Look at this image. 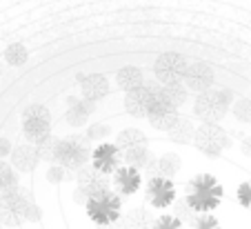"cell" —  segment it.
<instances>
[{
	"label": "cell",
	"instance_id": "1",
	"mask_svg": "<svg viewBox=\"0 0 251 229\" xmlns=\"http://www.w3.org/2000/svg\"><path fill=\"white\" fill-rule=\"evenodd\" d=\"M185 201L189 207L198 214H207L213 211L223 201V187H220L218 178L211 174H198L187 182V196Z\"/></svg>",
	"mask_w": 251,
	"mask_h": 229
},
{
	"label": "cell",
	"instance_id": "2",
	"mask_svg": "<svg viewBox=\"0 0 251 229\" xmlns=\"http://www.w3.org/2000/svg\"><path fill=\"white\" fill-rule=\"evenodd\" d=\"M229 105H231V91L229 89H218V91L204 89L196 98L194 114L202 123H220L227 116Z\"/></svg>",
	"mask_w": 251,
	"mask_h": 229
},
{
	"label": "cell",
	"instance_id": "3",
	"mask_svg": "<svg viewBox=\"0 0 251 229\" xmlns=\"http://www.w3.org/2000/svg\"><path fill=\"white\" fill-rule=\"evenodd\" d=\"M87 214L89 218L94 220L96 225H111L120 218V196L114 194L109 189H102L98 194L89 196V201H87Z\"/></svg>",
	"mask_w": 251,
	"mask_h": 229
},
{
	"label": "cell",
	"instance_id": "4",
	"mask_svg": "<svg viewBox=\"0 0 251 229\" xmlns=\"http://www.w3.org/2000/svg\"><path fill=\"white\" fill-rule=\"evenodd\" d=\"M194 145L204 156L216 158L229 147V134L223 127H218V123H202V127L196 129Z\"/></svg>",
	"mask_w": 251,
	"mask_h": 229
},
{
	"label": "cell",
	"instance_id": "5",
	"mask_svg": "<svg viewBox=\"0 0 251 229\" xmlns=\"http://www.w3.org/2000/svg\"><path fill=\"white\" fill-rule=\"evenodd\" d=\"M49 123H51V116H49L47 107H43V105L27 107L23 114V131L29 143L38 145V143H43L47 136H51Z\"/></svg>",
	"mask_w": 251,
	"mask_h": 229
},
{
	"label": "cell",
	"instance_id": "6",
	"mask_svg": "<svg viewBox=\"0 0 251 229\" xmlns=\"http://www.w3.org/2000/svg\"><path fill=\"white\" fill-rule=\"evenodd\" d=\"M56 162L69 169H82L89 162V147L85 145V138L80 136H71V138L58 140L56 149Z\"/></svg>",
	"mask_w": 251,
	"mask_h": 229
},
{
	"label": "cell",
	"instance_id": "7",
	"mask_svg": "<svg viewBox=\"0 0 251 229\" xmlns=\"http://www.w3.org/2000/svg\"><path fill=\"white\" fill-rule=\"evenodd\" d=\"M187 69H189V65H187L185 56L174 53V51L162 53V56L153 62V74H156V78L162 82V85L185 80Z\"/></svg>",
	"mask_w": 251,
	"mask_h": 229
},
{
	"label": "cell",
	"instance_id": "8",
	"mask_svg": "<svg viewBox=\"0 0 251 229\" xmlns=\"http://www.w3.org/2000/svg\"><path fill=\"white\" fill-rule=\"evenodd\" d=\"M160 89H162V85H156V82H142L140 87L127 91V96H125V109H127V114L136 116V118L147 116L149 107H151L153 98L158 96Z\"/></svg>",
	"mask_w": 251,
	"mask_h": 229
},
{
	"label": "cell",
	"instance_id": "9",
	"mask_svg": "<svg viewBox=\"0 0 251 229\" xmlns=\"http://www.w3.org/2000/svg\"><path fill=\"white\" fill-rule=\"evenodd\" d=\"M178 107H174L171 102L165 101V96H162V89L158 91V96L153 98L151 107H149L147 111V118L149 123H151V127L160 129V131H169L171 125L176 123V118H178Z\"/></svg>",
	"mask_w": 251,
	"mask_h": 229
},
{
	"label": "cell",
	"instance_id": "10",
	"mask_svg": "<svg viewBox=\"0 0 251 229\" xmlns=\"http://www.w3.org/2000/svg\"><path fill=\"white\" fill-rule=\"evenodd\" d=\"M145 194H147V201L151 203L153 207H158V209L174 205V201H176V187H174V182L165 176L149 178Z\"/></svg>",
	"mask_w": 251,
	"mask_h": 229
},
{
	"label": "cell",
	"instance_id": "11",
	"mask_svg": "<svg viewBox=\"0 0 251 229\" xmlns=\"http://www.w3.org/2000/svg\"><path fill=\"white\" fill-rule=\"evenodd\" d=\"M120 158H123V152H120L118 145L104 143L94 149V153H91V165L102 174H111L118 169Z\"/></svg>",
	"mask_w": 251,
	"mask_h": 229
},
{
	"label": "cell",
	"instance_id": "12",
	"mask_svg": "<svg viewBox=\"0 0 251 229\" xmlns=\"http://www.w3.org/2000/svg\"><path fill=\"white\" fill-rule=\"evenodd\" d=\"M114 185L118 189L120 196H131L140 189L142 185V176H140V169L133 167V165H125V167L116 169V176H114Z\"/></svg>",
	"mask_w": 251,
	"mask_h": 229
},
{
	"label": "cell",
	"instance_id": "13",
	"mask_svg": "<svg viewBox=\"0 0 251 229\" xmlns=\"http://www.w3.org/2000/svg\"><path fill=\"white\" fill-rule=\"evenodd\" d=\"M185 85L191 91H204L213 85V69L207 62H194L185 74Z\"/></svg>",
	"mask_w": 251,
	"mask_h": 229
},
{
	"label": "cell",
	"instance_id": "14",
	"mask_svg": "<svg viewBox=\"0 0 251 229\" xmlns=\"http://www.w3.org/2000/svg\"><path fill=\"white\" fill-rule=\"evenodd\" d=\"M78 189L85 196H94L102 189H109L107 187V174L98 172L96 167H82L80 174H78Z\"/></svg>",
	"mask_w": 251,
	"mask_h": 229
},
{
	"label": "cell",
	"instance_id": "15",
	"mask_svg": "<svg viewBox=\"0 0 251 229\" xmlns=\"http://www.w3.org/2000/svg\"><path fill=\"white\" fill-rule=\"evenodd\" d=\"M80 89H82V98L87 101H100L107 96L109 91V80L102 74H89V76H80Z\"/></svg>",
	"mask_w": 251,
	"mask_h": 229
},
{
	"label": "cell",
	"instance_id": "16",
	"mask_svg": "<svg viewBox=\"0 0 251 229\" xmlns=\"http://www.w3.org/2000/svg\"><path fill=\"white\" fill-rule=\"evenodd\" d=\"M38 160L40 153L33 145H18L16 149H11V162L18 172H33Z\"/></svg>",
	"mask_w": 251,
	"mask_h": 229
},
{
	"label": "cell",
	"instance_id": "17",
	"mask_svg": "<svg viewBox=\"0 0 251 229\" xmlns=\"http://www.w3.org/2000/svg\"><path fill=\"white\" fill-rule=\"evenodd\" d=\"M91 111H94V101H78V98H69L67 101V123L74 125V127H82V125L89 120Z\"/></svg>",
	"mask_w": 251,
	"mask_h": 229
},
{
	"label": "cell",
	"instance_id": "18",
	"mask_svg": "<svg viewBox=\"0 0 251 229\" xmlns=\"http://www.w3.org/2000/svg\"><path fill=\"white\" fill-rule=\"evenodd\" d=\"M147 172L151 176H165V178H174L176 174L180 172V158L176 153H165L160 158H153L147 165Z\"/></svg>",
	"mask_w": 251,
	"mask_h": 229
},
{
	"label": "cell",
	"instance_id": "19",
	"mask_svg": "<svg viewBox=\"0 0 251 229\" xmlns=\"http://www.w3.org/2000/svg\"><path fill=\"white\" fill-rule=\"evenodd\" d=\"M169 134V138L174 140V143H194V136H196V127L194 123H191L189 118H182V116H178L176 118V123L171 125V129L167 131Z\"/></svg>",
	"mask_w": 251,
	"mask_h": 229
},
{
	"label": "cell",
	"instance_id": "20",
	"mask_svg": "<svg viewBox=\"0 0 251 229\" xmlns=\"http://www.w3.org/2000/svg\"><path fill=\"white\" fill-rule=\"evenodd\" d=\"M123 160L127 165H133L138 169H147V165L153 160V156L149 153L147 145H138V147H129L123 152Z\"/></svg>",
	"mask_w": 251,
	"mask_h": 229
},
{
	"label": "cell",
	"instance_id": "21",
	"mask_svg": "<svg viewBox=\"0 0 251 229\" xmlns=\"http://www.w3.org/2000/svg\"><path fill=\"white\" fill-rule=\"evenodd\" d=\"M116 80H118L120 89L131 91V89H136V87H140L142 82H145V78H142V72L138 67H123V69H118Z\"/></svg>",
	"mask_w": 251,
	"mask_h": 229
},
{
	"label": "cell",
	"instance_id": "22",
	"mask_svg": "<svg viewBox=\"0 0 251 229\" xmlns=\"http://www.w3.org/2000/svg\"><path fill=\"white\" fill-rule=\"evenodd\" d=\"M187 89H189V87L182 85V82H169V85H162V96H165V101L171 102L174 107H180V105H185V101H187Z\"/></svg>",
	"mask_w": 251,
	"mask_h": 229
},
{
	"label": "cell",
	"instance_id": "23",
	"mask_svg": "<svg viewBox=\"0 0 251 229\" xmlns=\"http://www.w3.org/2000/svg\"><path fill=\"white\" fill-rule=\"evenodd\" d=\"M116 145L120 147V152H125V149H129V147L147 145V138H145V134H142V131H138V129H125V131H120V134H118Z\"/></svg>",
	"mask_w": 251,
	"mask_h": 229
},
{
	"label": "cell",
	"instance_id": "24",
	"mask_svg": "<svg viewBox=\"0 0 251 229\" xmlns=\"http://www.w3.org/2000/svg\"><path fill=\"white\" fill-rule=\"evenodd\" d=\"M5 60L9 62V65H14V67H20V65L27 62V49L18 43L9 45V47L5 49Z\"/></svg>",
	"mask_w": 251,
	"mask_h": 229
},
{
	"label": "cell",
	"instance_id": "25",
	"mask_svg": "<svg viewBox=\"0 0 251 229\" xmlns=\"http://www.w3.org/2000/svg\"><path fill=\"white\" fill-rule=\"evenodd\" d=\"M36 149H38V153H40V160L56 162V149H58V140H56V138L47 136L43 143L36 145Z\"/></svg>",
	"mask_w": 251,
	"mask_h": 229
},
{
	"label": "cell",
	"instance_id": "26",
	"mask_svg": "<svg viewBox=\"0 0 251 229\" xmlns=\"http://www.w3.org/2000/svg\"><path fill=\"white\" fill-rule=\"evenodd\" d=\"M18 185V178H16L14 169H11V165H7V162L0 160V194L7 189H11V187Z\"/></svg>",
	"mask_w": 251,
	"mask_h": 229
},
{
	"label": "cell",
	"instance_id": "27",
	"mask_svg": "<svg viewBox=\"0 0 251 229\" xmlns=\"http://www.w3.org/2000/svg\"><path fill=\"white\" fill-rule=\"evenodd\" d=\"M0 223L9 225V227H18V225L23 223V218H20L14 209H9V207H5L2 203H0Z\"/></svg>",
	"mask_w": 251,
	"mask_h": 229
},
{
	"label": "cell",
	"instance_id": "28",
	"mask_svg": "<svg viewBox=\"0 0 251 229\" xmlns=\"http://www.w3.org/2000/svg\"><path fill=\"white\" fill-rule=\"evenodd\" d=\"M233 116H236L240 123H251V101L249 98L236 102V107H233Z\"/></svg>",
	"mask_w": 251,
	"mask_h": 229
},
{
	"label": "cell",
	"instance_id": "29",
	"mask_svg": "<svg viewBox=\"0 0 251 229\" xmlns=\"http://www.w3.org/2000/svg\"><path fill=\"white\" fill-rule=\"evenodd\" d=\"M238 203L247 209H251V182H242L238 187Z\"/></svg>",
	"mask_w": 251,
	"mask_h": 229
},
{
	"label": "cell",
	"instance_id": "30",
	"mask_svg": "<svg viewBox=\"0 0 251 229\" xmlns=\"http://www.w3.org/2000/svg\"><path fill=\"white\" fill-rule=\"evenodd\" d=\"M180 225H182V220L180 218H178V216H160V218H158L156 220V227H162V229H165V227H171V229H178V227H180Z\"/></svg>",
	"mask_w": 251,
	"mask_h": 229
},
{
	"label": "cell",
	"instance_id": "31",
	"mask_svg": "<svg viewBox=\"0 0 251 229\" xmlns=\"http://www.w3.org/2000/svg\"><path fill=\"white\" fill-rule=\"evenodd\" d=\"M107 134H109V125H94V127H89V131H87V138L98 140V138H104Z\"/></svg>",
	"mask_w": 251,
	"mask_h": 229
},
{
	"label": "cell",
	"instance_id": "32",
	"mask_svg": "<svg viewBox=\"0 0 251 229\" xmlns=\"http://www.w3.org/2000/svg\"><path fill=\"white\" fill-rule=\"evenodd\" d=\"M65 174H67V169L62 167L60 162H58V165H53V167H49L47 178H49V182H60L62 178H65Z\"/></svg>",
	"mask_w": 251,
	"mask_h": 229
},
{
	"label": "cell",
	"instance_id": "33",
	"mask_svg": "<svg viewBox=\"0 0 251 229\" xmlns=\"http://www.w3.org/2000/svg\"><path fill=\"white\" fill-rule=\"evenodd\" d=\"M145 220H147V211L145 209H133L129 214V223L131 225H145Z\"/></svg>",
	"mask_w": 251,
	"mask_h": 229
},
{
	"label": "cell",
	"instance_id": "34",
	"mask_svg": "<svg viewBox=\"0 0 251 229\" xmlns=\"http://www.w3.org/2000/svg\"><path fill=\"white\" fill-rule=\"evenodd\" d=\"M194 225L196 227H216V218H213V216H198V218L194 220Z\"/></svg>",
	"mask_w": 251,
	"mask_h": 229
},
{
	"label": "cell",
	"instance_id": "35",
	"mask_svg": "<svg viewBox=\"0 0 251 229\" xmlns=\"http://www.w3.org/2000/svg\"><path fill=\"white\" fill-rule=\"evenodd\" d=\"M11 152V145H9V140H5V138H0V158L2 156H7V153Z\"/></svg>",
	"mask_w": 251,
	"mask_h": 229
},
{
	"label": "cell",
	"instance_id": "36",
	"mask_svg": "<svg viewBox=\"0 0 251 229\" xmlns=\"http://www.w3.org/2000/svg\"><path fill=\"white\" fill-rule=\"evenodd\" d=\"M242 152H245L247 156H251V138H245V143H242Z\"/></svg>",
	"mask_w": 251,
	"mask_h": 229
},
{
	"label": "cell",
	"instance_id": "37",
	"mask_svg": "<svg viewBox=\"0 0 251 229\" xmlns=\"http://www.w3.org/2000/svg\"><path fill=\"white\" fill-rule=\"evenodd\" d=\"M0 74H2V67H0Z\"/></svg>",
	"mask_w": 251,
	"mask_h": 229
}]
</instances>
